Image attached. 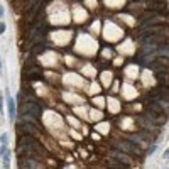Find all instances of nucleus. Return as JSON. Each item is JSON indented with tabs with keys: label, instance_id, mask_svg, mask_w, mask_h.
I'll return each mask as SVG.
<instances>
[{
	"label": "nucleus",
	"instance_id": "1a4fd4ad",
	"mask_svg": "<svg viewBox=\"0 0 169 169\" xmlns=\"http://www.w3.org/2000/svg\"><path fill=\"white\" fill-rule=\"evenodd\" d=\"M107 166L110 169H127V164L120 162V161L115 159V157H108V159H107Z\"/></svg>",
	"mask_w": 169,
	"mask_h": 169
},
{
	"label": "nucleus",
	"instance_id": "20e7f679",
	"mask_svg": "<svg viewBox=\"0 0 169 169\" xmlns=\"http://www.w3.org/2000/svg\"><path fill=\"white\" fill-rule=\"evenodd\" d=\"M19 169H44V164L34 157L19 156Z\"/></svg>",
	"mask_w": 169,
	"mask_h": 169
},
{
	"label": "nucleus",
	"instance_id": "f03ea898",
	"mask_svg": "<svg viewBox=\"0 0 169 169\" xmlns=\"http://www.w3.org/2000/svg\"><path fill=\"white\" fill-rule=\"evenodd\" d=\"M19 110H20V115L29 113V115H34L36 118H39L42 115V107L39 105V102H24Z\"/></svg>",
	"mask_w": 169,
	"mask_h": 169
},
{
	"label": "nucleus",
	"instance_id": "0eeeda50",
	"mask_svg": "<svg viewBox=\"0 0 169 169\" xmlns=\"http://www.w3.org/2000/svg\"><path fill=\"white\" fill-rule=\"evenodd\" d=\"M139 125L146 132H150V134H157V132H159V125L154 124V122H150L149 118H146V117H142V118L139 120Z\"/></svg>",
	"mask_w": 169,
	"mask_h": 169
},
{
	"label": "nucleus",
	"instance_id": "6e6552de",
	"mask_svg": "<svg viewBox=\"0 0 169 169\" xmlns=\"http://www.w3.org/2000/svg\"><path fill=\"white\" fill-rule=\"evenodd\" d=\"M150 96L154 98V96H159V98H164V100H168L169 102V86H157L152 93H150Z\"/></svg>",
	"mask_w": 169,
	"mask_h": 169
},
{
	"label": "nucleus",
	"instance_id": "dca6fc26",
	"mask_svg": "<svg viewBox=\"0 0 169 169\" xmlns=\"http://www.w3.org/2000/svg\"><path fill=\"white\" fill-rule=\"evenodd\" d=\"M5 29H7V25H5L3 22H0V34H3V32H5Z\"/></svg>",
	"mask_w": 169,
	"mask_h": 169
},
{
	"label": "nucleus",
	"instance_id": "a211bd4d",
	"mask_svg": "<svg viewBox=\"0 0 169 169\" xmlns=\"http://www.w3.org/2000/svg\"><path fill=\"white\" fill-rule=\"evenodd\" d=\"M164 159H169V149L164 152Z\"/></svg>",
	"mask_w": 169,
	"mask_h": 169
},
{
	"label": "nucleus",
	"instance_id": "9b49d317",
	"mask_svg": "<svg viewBox=\"0 0 169 169\" xmlns=\"http://www.w3.org/2000/svg\"><path fill=\"white\" fill-rule=\"evenodd\" d=\"M127 139H129V140H132L134 144H137L139 147H142V146H146V144H149V142L146 140V139H142L140 135H135V134H132V135H127Z\"/></svg>",
	"mask_w": 169,
	"mask_h": 169
},
{
	"label": "nucleus",
	"instance_id": "6ab92c4d",
	"mask_svg": "<svg viewBox=\"0 0 169 169\" xmlns=\"http://www.w3.org/2000/svg\"><path fill=\"white\" fill-rule=\"evenodd\" d=\"M0 112H3V102L0 100Z\"/></svg>",
	"mask_w": 169,
	"mask_h": 169
},
{
	"label": "nucleus",
	"instance_id": "aec40b11",
	"mask_svg": "<svg viewBox=\"0 0 169 169\" xmlns=\"http://www.w3.org/2000/svg\"><path fill=\"white\" fill-rule=\"evenodd\" d=\"M0 69H2V59H0Z\"/></svg>",
	"mask_w": 169,
	"mask_h": 169
},
{
	"label": "nucleus",
	"instance_id": "39448f33",
	"mask_svg": "<svg viewBox=\"0 0 169 169\" xmlns=\"http://www.w3.org/2000/svg\"><path fill=\"white\" fill-rule=\"evenodd\" d=\"M110 156L115 157V159H118V161L124 162V164H130L132 162L130 154H127V152H124V150H120V149H110Z\"/></svg>",
	"mask_w": 169,
	"mask_h": 169
},
{
	"label": "nucleus",
	"instance_id": "f8f14e48",
	"mask_svg": "<svg viewBox=\"0 0 169 169\" xmlns=\"http://www.w3.org/2000/svg\"><path fill=\"white\" fill-rule=\"evenodd\" d=\"M147 7L149 9H152V10H166V3L164 2H161V0H156V2H149L147 3Z\"/></svg>",
	"mask_w": 169,
	"mask_h": 169
},
{
	"label": "nucleus",
	"instance_id": "423d86ee",
	"mask_svg": "<svg viewBox=\"0 0 169 169\" xmlns=\"http://www.w3.org/2000/svg\"><path fill=\"white\" fill-rule=\"evenodd\" d=\"M5 100H7V110H9V118L14 122L15 120V113H17V105H15V100L12 98V95L9 93V90H7V96H5Z\"/></svg>",
	"mask_w": 169,
	"mask_h": 169
},
{
	"label": "nucleus",
	"instance_id": "2eb2a0df",
	"mask_svg": "<svg viewBox=\"0 0 169 169\" xmlns=\"http://www.w3.org/2000/svg\"><path fill=\"white\" fill-rule=\"evenodd\" d=\"M0 142H2V144H9V135H7V132H3V134L0 135Z\"/></svg>",
	"mask_w": 169,
	"mask_h": 169
},
{
	"label": "nucleus",
	"instance_id": "f3484780",
	"mask_svg": "<svg viewBox=\"0 0 169 169\" xmlns=\"http://www.w3.org/2000/svg\"><path fill=\"white\" fill-rule=\"evenodd\" d=\"M3 14H5V10H3V5H0V17H3Z\"/></svg>",
	"mask_w": 169,
	"mask_h": 169
},
{
	"label": "nucleus",
	"instance_id": "f257e3e1",
	"mask_svg": "<svg viewBox=\"0 0 169 169\" xmlns=\"http://www.w3.org/2000/svg\"><path fill=\"white\" fill-rule=\"evenodd\" d=\"M115 147L124 150V152H127V154H130L132 157H140V156H142V149H140L137 144H134L132 140H129V139H125V140H117V142H115Z\"/></svg>",
	"mask_w": 169,
	"mask_h": 169
},
{
	"label": "nucleus",
	"instance_id": "ddd939ff",
	"mask_svg": "<svg viewBox=\"0 0 169 169\" xmlns=\"http://www.w3.org/2000/svg\"><path fill=\"white\" fill-rule=\"evenodd\" d=\"M19 122H29V124H36L39 125V118H36L34 115H29V113H24L19 117Z\"/></svg>",
	"mask_w": 169,
	"mask_h": 169
},
{
	"label": "nucleus",
	"instance_id": "9d476101",
	"mask_svg": "<svg viewBox=\"0 0 169 169\" xmlns=\"http://www.w3.org/2000/svg\"><path fill=\"white\" fill-rule=\"evenodd\" d=\"M156 79H159L162 86H169V71H161V73H156Z\"/></svg>",
	"mask_w": 169,
	"mask_h": 169
},
{
	"label": "nucleus",
	"instance_id": "7ed1b4c3",
	"mask_svg": "<svg viewBox=\"0 0 169 169\" xmlns=\"http://www.w3.org/2000/svg\"><path fill=\"white\" fill-rule=\"evenodd\" d=\"M17 130L22 132V134H29V135H34V137H41L42 135V129L41 125H36V124H29V122H20L17 125Z\"/></svg>",
	"mask_w": 169,
	"mask_h": 169
},
{
	"label": "nucleus",
	"instance_id": "4468645a",
	"mask_svg": "<svg viewBox=\"0 0 169 169\" xmlns=\"http://www.w3.org/2000/svg\"><path fill=\"white\" fill-rule=\"evenodd\" d=\"M157 147H159L157 144H150V146H149V149H147V156H152V154H154V152L157 150Z\"/></svg>",
	"mask_w": 169,
	"mask_h": 169
}]
</instances>
